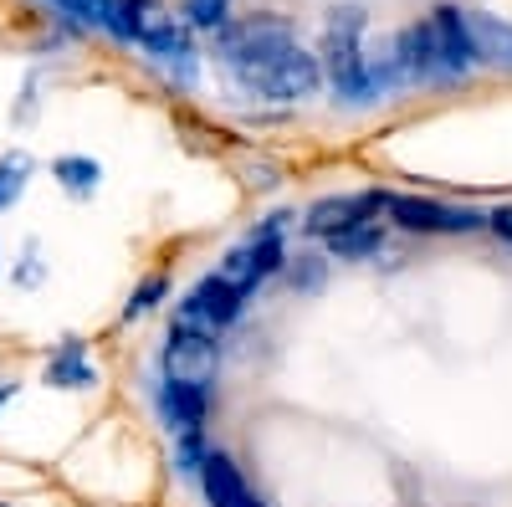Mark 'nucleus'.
I'll list each match as a JSON object with an SVG mask.
<instances>
[{"label":"nucleus","mask_w":512,"mask_h":507,"mask_svg":"<svg viewBox=\"0 0 512 507\" xmlns=\"http://www.w3.org/2000/svg\"><path fill=\"white\" fill-rule=\"evenodd\" d=\"M164 292H169V282H164V277H144V282H139V292L123 303V318H144V313H154Z\"/></svg>","instance_id":"nucleus-20"},{"label":"nucleus","mask_w":512,"mask_h":507,"mask_svg":"<svg viewBox=\"0 0 512 507\" xmlns=\"http://www.w3.org/2000/svg\"><path fill=\"white\" fill-rule=\"evenodd\" d=\"M159 410H164V420H169V426H175L180 436H190V431H200V420H205L210 400H205V390L169 385V379H164V390H159Z\"/></svg>","instance_id":"nucleus-14"},{"label":"nucleus","mask_w":512,"mask_h":507,"mask_svg":"<svg viewBox=\"0 0 512 507\" xmlns=\"http://www.w3.org/2000/svg\"><path fill=\"white\" fill-rule=\"evenodd\" d=\"M282 221H287V216H272V221L256 231L246 246H236L231 257L216 267V277H221L226 287H236L241 298H246L256 282H267V277L282 267Z\"/></svg>","instance_id":"nucleus-5"},{"label":"nucleus","mask_w":512,"mask_h":507,"mask_svg":"<svg viewBox=\"0 0 512 507\" xmlns=\"http://www.w3.org/2000/svg\"><path fill=\"white\" fill-rule=\"evenodd\" d=\"M384 200H390V195H344V200H318V205L308 210V221H303V226H308L313 236H338V231H349V226H359V221L379 216Z\"/></svg>","instance_id":"nucleus-10"},{"label":"nucleus","mask_w":512,"mask_h":507,"mask_svg":"<svg viewBox=\"0 0 512 507\" xmlns=\"http://www.w3.org/2000/svg\"><path fill=\"white\" fill-rule=\"evenodd\" d=\"M236 77L246 82L251 93H262V98H282V103H292V98H313L318 93V82H323V67H318V57H308L303 47H282L277 57H267V62H251V67H236Z\"/></svg>","instance_id":"nucleus-3"},{"label":"nucleus","mask_w":512,"mask_h":507,"mask_svg":"<svg viewBox=\"0 0 512 507\" xmlns=\"http://www.w3.org/2000/svg\"><path fill=\"white\" fill-rule=\"evenodd\" d=\"M466 31H472V52H477V62H487V67H507V72H512V26H507V21H492V16L466 11Z\"/></svg>","instance_id":"nucleus-12"},{"label":"nucleus","mask_w":512,"mask_h":507,"mask_svg":"<svg viewBox=\"0 0 512 507\" xmlns=\"http://www.w3.org/2000/svg\"><path fill=\"white\" fill-rule=\"evenodd\" d=\"M185 21L200 31H221L231 26V0H185Z\"/></svg>","instance_id":"nucleus-17"},{"label":"nucleus","mask_w":512,"mask_h":507,"mask_svg":"<svg viewBox=\"0 0 512 507\" xmlns=\"http://www.w3.org/2000/svg\"><path fill=\"white\" fill-rule=\"evenodd\" d=\"M11 395H16V385H0V405H6Z\"/></svg>","instance_id":"nucleus-24"},{"label":"nucleus","mask_w":512,"mask_h":507,"mask_svg":"<svg viewBox=\"0 0 512 507\" xmlns=\"http://www.w3.org/2000/svg\"><path fill=\"white\" fill-rule=\"evenodd\" d=\"M359 31H364V11L344 6V11H333L328 16V31H323V72L333 82V93L338 98H349V103H369L379 98L390 82L400 77V67H374L364 52H359Z\"/></svg>","instance_id":"nucleus-1"},{"label":"nucleus","mask_w":512,"mask_h":507,"mask_svg":"<svg viewBox=\"0 0 512 507\" xmlns=\"http://www.w3.org/2000/svg\"><path fill=\"white\" fill-rule=\"evenodd\" d=\"M0 507H11V502H0Z\"/></svg>","instance_id":"nucleus-25"},{"label":"nucleus","mask_w":512,"mask_h":507,"mask_svg":"<svg viewBox=\"0 0 512 507\" xmlns=\"http://www.w3.org/2000/svg\"><path fill=\"white\" fill-rule=\"evenodd\" d=\"M26 175H31V159H26V154L0 159V210H6L11 200H21V190H26Z\"/></svg>","instance_id":"nucleus-18"},{"label":"nucleus","mask_w":512,"mask_h":507,"mask_svg":"<svg viewBox=\"0 0 512 507\" xmlns=\"http://www.w3.org/2000/svg\"><path fill=\"white\" fill-rule=\"evenodd\" d=\"M328 246H333L338 262H359V257H374V251L384 246V231H379V221H359V226H349V231L328 236Z\"/></svg>","instance_id":"nucleus-15"},{"label":"nucleus","mask_w":512,"mask_h":507,"mask_svg":"<svg viewBox=\"0 0 512 507\" xmlns=\"http://www.w3.org/2000/svg\"><path fill=\"white\" fill-rule=\"evenodd\" d=\"M384 210L395 216V226L405 231H425V236H456V231H477L487 226V216L466 205H441V200H415V195H390Z\"/></svg>","instance_id":"nucleus-6"},{"label":"nucleus","mask_w":512,"mask_h":507,"mask_svg":"<svg viewBox=\"0 0 512 507\" xmlns=\"http://www.w3.org/2000/svg\"><path fill=\"white\" fill-rule=\"evenodd\" d=\"M221 354L210 338H190V333H169L164 344V379L169 385H190V390H210L216 385Z\"/></svg>","instance_id":"nucleus-8"},{"label":"nucleus","mask_w":512,"mask_h":507,"mask_svg":"<svg viewBox=\"0 0 512 507\" xmlns=\"http://www.w3.org/2000/svg\"><path fill=\"white\" fill-rule=\"evenodd\" d=\"M41 379H47V385H57V390H93V385H98V369H93L88 354H82V344H62V349L47 359Z\"/></svg>","instance_id":"nucleus-13"},{"label":"nucleus","mask_w":512,"mask_h":507,"mask_svg":"<svg viewBox=\"0 0 512 507\" xmlns=\"http://www.w3.org/2000/svg\"><path fill=\"white\" fill-rule=\"evenodd\" d=\"M282 47H292V26L282 16H251L241 26H221V52L231 67H251V62H267Z\"/></svg>","instance_id":"nucleus-7"},{"label":"nucleus","mask_w":512,"mask_h":507,"mask_svg":"<svg viewBox=\"0 0 512 507\" xmlns=\"http://www.w3.org/2000/svg\"><path fill=\"white\" fill-rule=\"evenodd\" d=\"M57 6L77 21V26H113V0H57Z\"/></svg>","instance_id":"nucleus-19"},{"label":"nucleus","mask_w":512,"mask_h":507,"mask_svg":"<svg viewBox=\"0 0 512 507\" xmlns=\"http://www.w3.org/2000/svg\"><path fill=\"white\" fill-rule=\"evenodd\" d=\"M16 282H26V287H31V282H41V267H36V246L26 251V267L16 272Z\"/></svg>","instance_id":"nucleus-23"},{"label":"nucleus","mask_w":512,"mask_h":507,"mask_svg":"<svg viewBox=\"0 0 512 507\" xmlns=\"http://www.w3.org/2000/svg\"><path fill=\"white\" fill-rule=\"evenodd\" d=\"M487 226H492L502 241H512V205H507V210H492V216H487Z\"/></svg>","instance_id":"nucleus-22"},{"label":"nucleus","mask_w":512,"mask_h":507,"mask_svg":"<svg viewBox=\"0 0 512 507\" xmlns=\"http://www.w3.org/2000/svg\"><path fill=\"white\" fill-rule=\"evenodd\" d=\"M318 282H323V262H318V257H297V267H292V287H308V292H313Z\"/></svg>","instance_id":"nucleus-21"},{"label":"nucleus","mask_w":512,"mask_h":507,"mask_svg":"<svg viewBox=\"0 0 512 507\" xmlns=\"http://www.w3.org/2000/svg\"><path fill=\"white\" fill-rule=\"evenodd\" d=\"M200 487H205L210 507H262L251 497V487L241 482V472L231 467V456H221V451H210L200 461Z\"/></svg>","instance_id":"nucleus-11"},{"label":"nucleus","mask_w":512,"mask_h":507,"mask_svg":"<svg viewBox=\"0 0 512 507\" xmlns=\"http://www.w3.org/2000/svg\"><path fill=\"white\" fill-rule=\"evenodd\" d=\"M113 36L123 41H139L154 57L164 62H190V41H185V26L175 21V11L159 6V0H113Z\"/></svg>","instance_id":"nucleus-2"},{"label":"nucleus","mask_w":512,"mask_h":507,"mask_svg":"<svg viewBox=\"0 0 512 507\" xmlns=\"http://www.w3.org/2000/svg\"><path fill=\"white\" fill-rule=\"evenodd\" d=\"M52 175L62 180L67 195H93L98 180H103V169H98V159H88V154H62V159L52 164Z\"/></svg>","instance_id":"nucleus-16"},{"label":"nucleus","mask_w":512,"mask_h":507,"mask_svg":"<svg viewBox=\"0 0 512 507\" xmlns=\"http://www.w3.org/2000/svg\"><path fill=\"white\" fill-rule=\"evenodd\" d=\"M431 41H436V62H441V77H466L477 67V52H472V31H466V11L456 6H441L431 16Z\"/></svg>","instance_id":"nucleus-9"},{"label":"nucleus","mask_w":512,"mask_h":507,"mask_svg":"<svg viewBox=\"0 0 512 507\" xmlns=\"http://www.w3.org/2000/svg\"><path fill=\"white\" fill-rule=\"evenodd\" d=\"M241 292L236 287H226L216 272H210L195 292H190V298L175 308V328H169V333H190V338H210V344H216V338H221V328L241 313Z\"/></svg>","instance_id":"nucleus-4"}]
</instances>
